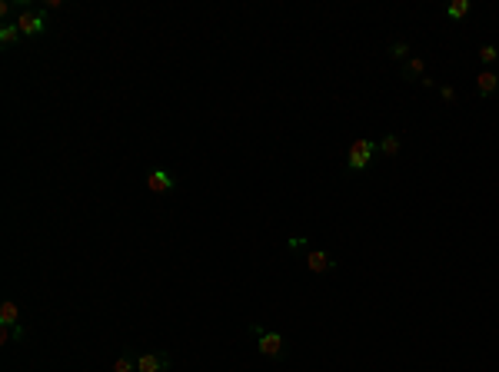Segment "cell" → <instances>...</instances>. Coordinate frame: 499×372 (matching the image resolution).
Wrapping results in <instances>:
<instances>
[{"instance_id":"52a82bcc","label":"cell","mask_w":499,"mask_h":372,"mask_svg":"<svg viewBox=\"0 0 499 372\" xmlns=\"http://www.w3.org/2000/svg\"><path fill=\"white\" fill-rule=\"evenodd\" d=\"M476 90H480V96H493V93L499 90V74H493V70H482V74L476 76Z\"/></svg>"},{"instance_id":"d6986e66","label":"cell","mask_w":499,"mask_h":372,"mask_svg":"<svg viewBox=\"0 0 499 372\" xmlns=\"http://www.w3.org/2000/svg\"><path fill=\"white\" fill-rule=\"evenodd\" d=\"M10 14H14V3L3 0V3H0V17H10Z\"/></svg>"},{"instance_id":"8992f818","label":"cell","mask_w":499,"mask_h":372,"mask_svg":"<svg viewBox=\"0 0 499 372\" xmlns=\"http://www.w3.org/2000/svg\"><path fill=\"white\" fill-rule=\"evenodd\" d=\"M173 186L176 183H173V176L167 169H150V173H147V189H150V193H170Z\"/></svg>"},{"instance_id":"6da1fadb","label":"cell","mask_w":499,"mask_h":372,"mask_svg":"<svg viewBox=\"0 0 499 372\" xmlns=\"http://www.w3.org/2000/svg\"><path fill=\"white\" fill-rule=\"evenodd\" d=\"M380 153V143H373L369 136H360V140H353L349 149H346V169L349 173H363V169L373 167V156Z\"/></svg>"},{"instance_id":"9c48e42d","label":"cell","mask_w":499,"mask_h":372,"mask_svg":"<svg viewBox=\"0 0 499 372\" xmlns=\"http://www.w3.org/2000/svg\"><path fill=\"white\" fill-rule=\"evenodd\" d=\"M416 76H426V60L422 56H409L403 63V80H416Z\"/></svg>"},{"instance_id":"2e32d148","label":"cell","mask_w":499,"mask_h":372,"mask_svg":"<svg viewBox=\"0 0 499 372\" xmlns=\"http://www.w3.org/2000/svg\"><path fill=\"white\" fill-rule=\"evenodd\" d=\"M440 96L446 100V103H453V100H456V87H453V83H442V87H440Z\"/></svg>"},{"instance_id":"5b68a950","label":"cell","mask_w":499,"mask_h":372,"mask_svg":"<svg viewBox=\"0 0 499 372\" xmlns=\"http://www.w3.org/2000/svg\"><path fill=\"white\" fill-rule=\"evenodd\" d=\"M336 262H333V256L329 253H323V249H309L307 253V269L309 273H316V276H323V273H329Z\"/></svg>"},{"instance_id":"9a60e30c","label":"cell","mask_w":499,"mask_h":372,"mask_svg":"<svg viewBox=\"0 0 499 372\" xmlns=\"http://www.w3.org/2000/svg\"><path fill=\"white\" fill-rule=\"evenodd\" d=\"M114 372H136V359H130V355H120L114 362Z\"/></svg>"},{"instance_id":"8fae6325","label":"cell","mask_w":499,"mask_h":372,"mask_svg":"<svg viewBox=\"0 0 499 372\" xmlns=\"http://www.w3.org/2000/svg\"><path fill=\"white\" fill-rule=\"evenodd\" d=\"M20 37H23V34H20L17 23H3V27H0V43H3V47H14Z\"/></svg>"},{"instance_id":"e0dca14e","label":"cell","mask_w":499,"mask_h":372,"mask_svg":"<svg viewBox=\"0 0 499 372\" xmlns=\"http://www.w3.org/2000/svg\"><path fill=\"white\" fill-rule=\"evenodd\" d=\"M23 335H27V329H23V326H20V322H17V326H10V339H17V342H20V339H23Z\"/></svg>"},{"instance_id":"ac0fdd59","label":"cell","mask_w":499,"mask_h":372,"mask_svg":"<svg viewBox=\"0 0 499 372\" xmlns=\"http://www.w3.org/2000/svg\"><path fill=\"white\" fill-rule=\"evenodd\" d=\"M303 246H307V236H293L289 240V249H303Z\"/></svg>"},{"instance_id":"7c38bea8","label":"cell","mask_w":499,"mask_h":372,"mask_svg":"<svg viewBox=\"0 0 499 372\" xmlns=\"http://www.w3.org/2000/svg\"><path fill=\"white\" fill-rule=\"evenodd\" d=\"M400 147H403L400 133H389V136H383V140H380V153H386V156H396V153H400Z\"/></svg>"},{"instance_id":"4fadbf2b","label":"cell","mask_w":499,"mask_h":372,"mask_svg":"<svg viewBox=\"0 0 499 372\" xmlns=\"http://www.w3.org/2000/svg\"><path fill=\"white\" fill-rule=\"evenodd\" d=\"M389 56H393V60H409V43H406V40L389 43Z\"/></svg>"},{"instance_id":"7a4b0ae2","label":"cell","mask_w":499,"mask_h":372,"mask_svg":"<svg viewBox=\"0 0 499 372\" xmlns=\"http://www.w3.org/2000/svg\"><path fill=\"white\" fill-rule=\"evenodd\" d=\"M250 333L256 335V349L260 355H267V359H280V355L287 353V339L280 333H269V329H260V326H253Z\"/></svg>"},{"instance_id":"5bb4252c","label":"cell","mask_w":499,"mask_h":372,"mask_svg":"<svg viewBox=\"0 0 499 372\" xmlns=\"http://www.w3.org/2000/svg\"><path fill=\"white\" fill-rule=\"evenodd\" d=\"M480 60H482V63H496V60H499V50L493 47V43H482V47H480Z\"/></svg>"},{"instance_id":"30bf717a","label":"cell","mask_w":499,"mask_h":372,"mask_svg":"<svg viewBox=\"0 0 499 372\" xmlns=\"http://www.w3.org/2000/svg\"><path fill=\"white\" fill-rule=\"evenodd\" d=\"M469 7H473L469 0H453V3H446V17H449V20H462L466 14H469Z\"/></svg>"},{"instance_id":"ba28073f","label":"cell","mask_w":499,"mask_h":372,"mask_svg":"<svg viewBox=\"0 0 499 372\" xmlns=\"http://www.w3.org/2000/svg\"><path fill=\"white\" fill-rule=\"evenodd\" d=\"M20 322V306L14 299H7V302H0V326H17Z\"/></svg>"},{"instance_id":"277c9868","label":"cell","mask_w":499,"mask_h":372,"mask_svg":"<svg viewBox=\"0 0 499 372\" xmlns=\"http://www.w3.org/2000/svg\"><path fill=\"white\" fill-rule=\"evenodd\" d=\"M170 362L173 359L167 353H143L136 355V372H167Z\"/></svg>"},{"instance_id":"3957f363","label":"cell","mask_w":499,"mask_h":372,"mask_svg":"<svg viewBox=\"0 0 499 372\" xmlns=\"http://www.w3.org/2000/svg\"><path fill=\"white\" fill-rule=\"evenodd\" d=\"M20 27L23 37H40L47 30V10H30V7H20V17L14 20Z\"/></svg>"}]
</instances>
